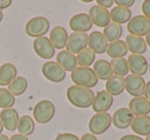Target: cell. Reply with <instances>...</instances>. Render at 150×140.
I'll list each match as a JSON object with an SVG mask.
<instances>
[{
    "label": "cell",
    "instance_id": "obj_46",
    "mask_svg": "<svg viewBox=\"0 0 150 140\" xmlns=\"http://www.w3.org/2000/svg\"><path fill=\"white\" fill-rule=\"evenodd\" d=\"M3 20V14H2V11H0V23L2 22Z\"/></svg>",
    "mask_w": 150,
    "mask_h": 140
},
{
    "label": "cell",
    "instance_id": "obj_30",
    "mask_svg": "<svg viewBox=\"0 0 150 140\" xmlns=\"http://www.w3.org/2000/svg\"><path fill=\"white\" fill-rule=\"evenodd\" d=\"M28 88V82L24 76H17L11 84L8 85L7 90L13 95V96H21L26 92Z\"/></svg>",
    "mask_w": 150,
    "mask_h": 140
},
{
    "label": "cell",
    "instance_id": "obj_25",
    "mask_svg": "<svg viewBox=\"0 0 150 140\" xmlns=\"http://www.w3.org/2000/svg\"><path fill=\"white\" fill-rule=\"evenodd\" d=\"M125 78L122 76L112 75L108 80H106V91L112 96H118L125 91Z\"/></svg>",
    "mask_w": 150,
    "mask_h": 140
},
{
    "label": "cell",
    "instance_id": "obj_37",
    "mask_svg": "<svg viewBox=\"0 0 150 140\" xmlns=\"http://www.w3.org/2000/svg\"><path fill=\"white\" fill-rule=\"evenodd\" d=\"M96 3L99 5V6L107 9H109V7H111L113 4H114V1H113V0H97Z\"/></svg>",
    "mask_w": 150,
    "mask_h": 140
},
{
    "label": "cell",
    "instance_id": "obj_42",
    "mask_svg": "<svg viewBox=\"0 0 150 140\" xmlns=\"http://www.w3.org/2000/svg\"><path fill=\"white\" fill-rule=\"evenodd\" d=\"M80 140H98V139H97L96 136L93 135V134L86 133V134H84V135L82 136L81 138H80Z\"/></svg>",
    "mask_w": 150,
    "mask_h": 140
},
{
    "label": "cell",
    "instance_id": "obj_45",
    "mask_svg": "<svg viewBox=\"0 0 150 140\" xmlns=\"http://www.w3.org/2000/svg\"><path fill=\"white\" fill-rule=\"evenodd\" d=\"M2 131H3V126H2L1 121H0V134H2Z\"/></svg>",
    "mask_w": 150,
    "mask_h": 140
},
{
    "label": "cell",
    "instance_id": "obj_16",
    "mask_svg": "<svg viewBox=\"0 0 150 140\" xmlns=\"http://www.w3.org/2000/svg\"><path fill=\"white\" fill-rule=\"evenodd\" d=\"M88 45L95 54L102 55L106 53L108 41L104 37L103 33L99 31H94L88 35Z\"/></svg>",
    "mask_w": 150,
    "mask_h": 140
},
{
    "label": "cell",
    "instance_id": "obj_15",
    "mask_svg": "<svg viewBox=\"0 0 150 140\" xmlns=\"http://www.w3.org/2000/svg\"><path fill=\"white\" fill-rule=\"evenodd\" d=\"M129 70L132 74L142 76L148 70V62L142 55H129L127 58Z\"/></svg>",
    "mask_w": 150,
    "mask_h": 140
},
{
    "label": "cell",
    "instance_id": "obj_18",
    "mask_svg": "<svg viewBox=\"0 0 150 140\" xmlns=\"http://www.w3.org/2000/svg\"><path fill=\"white\" fill-rule=\"evenodd\" d=\"M129 109L136 117L147 115L150 112V101H148L143 96L136 97L129 101Z\"/></svg>",
    "mask_w": 150,
    "mask_h": 140
},
{
    "label": "cell",
    "instance_id": "obj_24",
    "mask_svg": "<svg viewBox=\"0 0 150 140\" xmlns=\"http://www.w3.org/2000/svg\"><path fill=\"white\" fill-rule=\"evenodd\" d=\"M93 70H94L98 80H108L113 75V71H112V68H111L110 62L104 60V59L96 61L94 63V69Z\"/></svg>",
    "mask_w": 150,
    "mask_h": 140
},
{
    "label": "cell",
    "instance_id": "obj_26",
    "mask_svg": "<svg viewBox=\"0 0 150 140\" xmlns=\"http://www.w3.org/2000/svg\"><path fill=\"white\" fill-rule=\"evenodd\" d=\"M127 52H129V50H127L125 41L120 40V39L108 44L107 50H106L107 55L112 59L123 58V57L127 54Z\"/></svg>",
    "mask_w": 150,
    "mask_h": 140
},
{
    "label": "cell",
    "instance_id": "obj_43",
    "mask_svg": "<svg viewBox=\"0 0 150 140\" xmlns=\"http://www.w3.org/2000/svg\"><path fill=\"white\" fill-rule=\"evenodd\" d=\"M146 44H147L148 46H150V32L149 33L147 34V35H146Z\"/></svg>",
    "mask_w": 150,
    "mask_h": 140
},
{
    "label": "cell",
    "instance_id": "obj_39",
    "mask_svg": "<svg viewBox=\"0 0 150 140\" xmlns=\"http://www.w3.org/2000/svg\"><path fill=\"white\" fill-rule=\"evenodd\" d=\"M11 0H0V11L5 9L11 5Z\"/></svg>",
    "mask_w": 150,
    "mask_h": 140
},
{
    "label": "cell",
    "instance_id": "obj_8",
    "mask_svg": "<svg viewBox=\"0 0 150 140\" xmlns=\"http://www.w3.org/2000/svg\"><path fill=\"white\" fill-rule=\"evenodd\" d=\"M88 43V35L86 33H79V32H73L68 36L66 48L68 52L71 54H79L81 50L86 48Z\"/></svg>",
    "mask_w": 150,
    "mask_h": 140
},
{
    "label": "cell",
    "instance_id": "obj_3",
    "mask_svg": "<svg viewBox=\"0 0 150 140\" xmlns=\"http://www.w3.org/2000/svg\"><path fill=\"white\" fill-rule=\"evenodd\" d=\"M56 113V108L52 101L41 100L37 102L33 109L34 119L38 124H46L52 119Z\"/></svg>",
    "mask_w": 150,
    "mask_h": 140
},
{
    "label": "cell",
    "instance_id": "obj_34",
    "mask_svg": "<svg viewBox=\"0 0 150 140\" xmlns=\"http://www.w3.org/2000/svg\"><path fill=\"white\" fill-rule=\"evenodd\" d=\"M54 140H80V139L75 134L62 133V134H59Z\"/></svg>",
    "mask_w": 150,
    "mask_h": 140
},
{
    "label": "cell",
    "instance_id": "obj_20",
    "mask_svg": "<svg viewBox=\"0 0 150 140\" xmlns=\"http://www.w3.org/2000/svg\"><path fill=\"white\" fill-rule=\"evenodd\" d=\"M125 44H127V50H129L133 55H142L143 56V54L147 50L146 41L143 37H140V36L129 34L125 39Z\"/></svg>",
    "mask_w": 150,
    "mask_h": 140
},
{
    "label": "cell",
    "instance_id": "obj_7",
    "mask_svg": "<svg viewBox=\"0 0 150 140\" xmlns=\"http://www.w3.org/2000/svg\"><path fill=\"white\" fill-rule=\"evenodd\" d=\"M41 72L44 77L52 82H61L66 78V71L54 61L44 63L42 65Z\"/></svg>",
    "mask_w": 150,
    "mask_h": 140
},
{
    "label": "cell",
    "instance_id": "obj_21",
    "mask_svg": "<svg viewBox=\"0 0 150 140\" xmlns=\"http://www.w3.org/2000/svg\"><path fill=\"white\" fill-rule=\"evenodd\" d=\"M57 63L64 69L65 71L72 72L77 68V59L75 55L71 54L68 50H61L57 56Z\"/></svg>",
    "mask_w": 150,
    "mask_h": 140
},
{
    "label": "cell",
    "instance_id": "obj_41",
    "mask_svg": "<svg viewBox=\"0 0 150 140\" xmlns=\"http://www.w3.org/2000/svg\"><path fill=\"white\" fill-rule=\"evenodd\" d=\"M144 95H145V98L147 99L148 101H150V80L146 84L145 93H144Z\"/></svg>",
    "mask_w": 150,
    "mask_h": 140
},
{
    "label": "cell",
    "instance_id": "obj_29",
    "mask_svg": "<svg viewBox=\"0 0 150 140\" xmlns=\"http://www.w3.org/2000/svg\"><path fill=\"white\" fill-rule=\"evenodd\" d=\"M103 35L106 38V40L108 42H114L119 40V38L122 35V27L121 25H118L116 23H110L108 26L104 28L103 31Z\"/></svg>",
    "mask_w": 150,
    "mask_h": 140
},
{
    "label": "cell",
    "instance_id": "obj_11",
    "mask_svg": "<svg viewBox=\"0 0 150 140\" xmlns=\"http://www.w3.org/2000/svg\"><path fill=\"white\" fill-rule=\"evenodd\" d=\"M69 27L73 32H79V33H86L88 30L92 29L93 22L88 14H77L73 16L69 22Z\"/></svg>",
    "mask_w": 150,
    "mask_h": 140
},
{
    "label": "cell",
    "instance_id": "obj_22",
    "mask_svg": "<svg viewBox=\"0 0 150 140\" xmlns=\"http://www.w3.org/2000/svg\"><path fill=\"white\" fill-rule=\"evenodd\" d=\"M131 128L134 133L138 136H149L150 135V117L148 115H142V117H136L134 119Z\"/></svg>",
    "mask_w": 150,
    "mask_h": 140
},
{
    "label": "cell",
    "instance_id": "obj_4",
    "mask_svg": "<svg viewBox=\"0 0 150 140\" xmlns=\"http://www.w3.org/2000/svg\"><path fill=\"white\" fill-rule=\"evenodd\" d=\"M50 30V22L44 17L32 18L26 24L25 31L26 34L30 37L39 38L43 37Z\"/></svg>",
    "mask_w": 150,
    "mask_h": 140
},
{
    "label": "cell",
    "instance_id": "obj_38",
    "mask_svg": "<svg viewBox=\"0 0 150 140\" xmlns=\"http://www.w3.org/2000/svg\"><path fill=\"white\" fill-rule=\"evenodd\" d=\"M119 140H144L142 137L138 135H133V134H129V135H125L120 138Z\"/></svg>",
    "mask_w": 150,
    "mask_h": 140
},
{
    "label": "cell",
    "instance_id": "obj_33",
    "mask_svg": "<svg viewBox=\"0 0 150 140\" xmlns=\"http://www.w3.org/2000/svg\"><path fill=\"white\" fill-rule=\"evenodd\" d=\"M16 103V98L7 89L0 88V107L3 109L13 108Z\"/></svg>",
    "mask_w": 150,
    "mask_h": 140
},
{
    "label": "cell",
    "instance_id": "obj_17",
    "mask_svg": "<svg viewBox=\"0 0 150 140\" xmlns=\"http://www.w3.org/2000/svg\"><path fill=\"white\" fill-rule=\"evenodd\" d=\"M19 119V113L15 108L2 109V111L0 112V121L2 123L3 128L8 131H15L16 129H18Z\"/></svg>",
    "mask_w": 150,
    "mask_h": 140
},
{
    "label": "cell",
    "instance_id": "obj_12",
    "mask_svg": "<svg viewBox=\"0 0 150 140\" xmlns=\"http://www.w3.org/2000/svg\"><path fill=\"white\" fill-rule=\"evenodd\" d=\"M135 115L132 113V111L127 107L118 108L112 115V123L117 129H127L132 125Z\"/></svg>",
    "mask_w": 150,
    "mask_h": 140
},
{
    "label": "cell",
    "instance_id": "obj_19",
    "mask_svg": "<svg viewBox=\"0 0 150 140\" xmlns=\"http://www.w3.org/2000/svg\"><path fill=\"white\" fill-rule=\"evenodd\" d=\"M50 40L54 45V50L56 48L62 50V48H66L67 40H68V33H67L66 29L61 26L52 28L50 34Z\"/></svg>",
    "mask_w": 150,
    "mask_h": 140
},
{
    "label": "cell",
    "instance_id": "obj_2",
    "mask_svg": "<svg viewBox=\"0 0 150 140\" xmlns=\"http://www.w3.org/2000/svg\"><path fill=\"white\" fill-rule=\"evenodd\" d=\"M71 80L75 86L82 88H94L98 84V77L95 74L94 70L86 67H77L71 72Z\"/></svg>",
    "mask_w": 150,
    "mask_h": 140
},
{
    "label": "cell",
    "instance_id": "obj_6",
    "mask_svg": "<svg viewBox=\"0 0 150 140\" xmlns=\"http://www.w3.org/2000/svg\"><path fill=\"white\" fill-rule=\"evenodd\" d=\"M127 29L131 35L146 36L150 32V20L144 16H136L127 23Z\"/></svg>",
    "mask_w": 150,
    "mask_h": 140
},
{
    "label": "cell",
    "instance_id": "obj_5",
    "mask_svg": "<svg viewBox=\"0 0 150 140\" xmlns=\"http://www.w3.org/2000/svg\"><path fill=\"white\" fill-rule=\"evenodd\" d=\"M112 124V117L108 112L96 113L88 122V129L93 135H101L110 128Z\"/></svg>",
    "mask_w": 150,
    "mask_h": 140
},
{
    "label": "cell",
    "instance_id": "obj_36",
    "mask_svg": "<svg viewBox=\"0 0 150 140\" xmlns=\"http://www.w3.org/2000/svg\"><path fill=\"white\" fill-rule=\"evenodd\" d=\"M114 3L117 4V6L123 7V9H129L134 5L135 1L134 0H116V1H114Z\"/></svg>",
    "mask_w": 150,
    "mask_h": 140
},
{
    "label": "cell",
    "instance_id": "obj_14",
    "mask_svg": "<svg viewBox=\"0 0 150 140\" xmlns=\"http://www.w3.org/2000/svg\"><path fill=\"white\" fill-rule=\"evenodd\" d=\"M88 16L92 20L93 25H96L97 27L105 28L110 24L111 19L109 11L99 5H94L91 7Z\"/></svg>",
    "mask_w": 150,
    "mask_h": 140
},
{
    "label": "cell",
    "instance_id": "obj_23",
    "mask_svg": "<svg viewBox=\"0 0 150 140\" xmlns=\"http://www.w3.org/2000/svg\"><path fill=\"white\" fill-rule=\"evenodd\" d=\"M17 67L11 63H4L0 66V86H8L17 77Z\"/></svg>",
    "mask_w": 150,
    "mask_h": 140
},
{
    "label": "cell",
    "instance_id": "obj_10",
    "mask_svg": "<svg viewBox=\"0 0 150 140\" xmlns=\"http://www.w3.org/2000/svg\"><path fill=\"white\" fill-rule=\"evenodd\" d=\"M33 48L36 55L41 59H44V60L52 59L54 55V45L50 42V38L45 37V36L35 38V40L33 42Z\"/></svg>",
    "mask_w": 150,
    "mask_h": 140
},
{
    "label": "cell",
    "instance_id": "obj_13",
    "mask_svg": "<svg viewBox=\"0 0 150 140\" xmlns=\"http://www.w3.org/2000/svg\"><path fill=\"white\" fill-rule=\"evenodd\" d=\"M113 104V96L107 91H101L95 95L94 102L92 104L93 110L97 113H103L108 111Z\"/></svg>",
    "mask_w": 150,
    "mask_h": 140
},
{
    "label": "cell",
    "instance_id": "obj_1",
    "mask_svg": "<svg viewBox=\"0 0 150 140\" xmlns=\"http://www.w3.org/2000/svg\"><path fill=\"white\" fill-rule=\"evenodd\" d=\"M67 99L75 107L88 108L92 106L95 99V94L91 89L78 86H71L67 90Z\"/></svg>",
    "mask_w": 150,
    "mask_h": 140
},
{
    "label": "cell",
    "instance_id": "obj_44",
    "mask_svg": "<svg viewBox=\"0 0 150 140\" xmlns=\"http://www.w3.org/2000/svg\"><path fill=\"white\" fill-rule=\"evenodd\" d=\"M0 140H9V138L4 134H0Z\"/></svg>",
    "mask_w": 150,
    "mask_h": 140
},
{
    "label": "cell",
    "instance_id": "obj_35",
    "mask_svg": "<svg viewBox=\"0 0 150 140\" xmlns=\"http://www.w3.org/2000/svg\"><path fill=\"white\" fill-rule=\"evenodd\" d=\"M142 13L143 16L146 17L147 19L150 20V0H145L143 3H142Z\"/></svg>",
    "mask_w": 150,
    "mask_h": 140
},
{
    "label": "cell",
    "instance_id": "obj_9",
    "mask_svg": "<svg viewBox=\"0 0 150 140\" xmlns=\"http://www.w3.org/2000/svg\"><path fill=\"white\" fill-rule=\"evenodd\" d=\"M125 90L129 93L134 98L136 97H142L145 93V80L142 76L129 74L127 75V78H125Z\"/></svg>",
    "mask_w": 150,
    "mask_h": 140
},
{
    "label": "cell",
    "instance_id": "obj_31",
    "mask_svg": "<svg viewBox=\"0 0 150 140\" xmlns=\"http://www.w3.org/2000/svg\"><path fill=\"white\" fill-rule=\"evenodd\" d=\"M76 59H77V65H79V67L90 68L91 65L95 63L96 54L90 48H86L83 50H81L79 54H77Z\"/></svg>",
    "mask_w": 150,
    "mask_h": 140
},
{
    "label": "cell",
    "instance_id": "obj_40",
    "mask_svg": "<svg viewBox=\"0 0 150 140\" xmlns=\"http://www.w3.org/2000/svg\"><path fill=\"white\" fill-rule=\"evenodd\" d=\"M9 140H29V139H28V137L22 135V134H15V135H13L9 138Z\"/></svg>",
    "mask_w": 150,
    "mask_h": 140
},
{
    "label": "cell",
    "instance_id": "obj_47",
    "mask_svg": "<svg viewBox=\"0 0 150 140\" xmlns=\"http://www.w3.org/2000/svg\"><path fill=\"white\" fill-rule=\"evenodd\" d=\"M145 140H150V135H149V136H147V137L145 138Z\"/></svg>",
    "mask_w": 150,
    "mask_h": 140
},
{
    "label": "cell",
    "instance_id": "obj_32",
    "mask_svg": "<svg viewBox=\"0 0 150 140\" xmlns=\"http://www.w3.org/2000/svg\"><path fill=\"white\" fill-rule=\"evenodd\" d=\"M112 71L115 75L118 76H125L129 72V65H127V61L125 58H117L112 59L110 62Z\"/></svg>",
    "mask_w": 150,
    "mask_h": 140
},
{
    "label": "cell",
    "instance_id": "obj_28",
    "mask_svg": "<svg viewBox=\"0 0 150 140\" xmlns=\"http://www.w3.org/2000/svg\"><path fill=\"white\" fill-rule=\"evenodd\" d=\"M18 130H19V134H22L26 137L32 135L35 130V123H34L33 119L27 114L22 115L19 119Z\"/></svg>",
    "mask_w": 150,
    "mask_h": 140
},
{
    "label": "cell",
    "instance_id": "obj_27",
    "mask_svg": "<svg viewBox=\"0 0 150 140\" xmlns=\"http://www.w3.org/2000/svg\"><path fill=\"white\" fill-rule=\"evenodd\" d=\"M110 19L113 23H116L118 25L125 23H129L132 18V11L129 9H123L120 6H115L111 9L110 13Z\"/></svg>",
    "mask_w": 150,
    "mask_h": 140
}]
</instances>
